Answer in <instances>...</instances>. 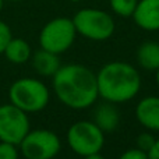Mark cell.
<instances>
[{
	"instance_id": "14",
	"label": "cell",
	"mask_w": 159,
	"mask_h": 159,
	"mask_svg": "<svg viewBox=\"0 0 159 159\" xmlns=\"http://www.w3.org/2000/svg\"><path fill=\"white\" fill-rule=\"evenodd\" d=\"M137 60L145 70L159 69V45L155 42H144L137 49Z\"/></svg>"
},
{
	"instance_id": "15",
	"label": "cell",
	"mask_w": 159,
	"mask_h": 159,
	"mask_svg": "<svg viewBox=\"0 0 159 159\" xmlns=\"http://www.w3.org/2000/svg\"><path fill=\"white\" fill-rule=\"evenodd\" d=\"M113 13L120 17H131L137 7L138 0H109Z\"/></svg>"
},
{
	"instance_id": "13",
	"label": "cell",
	"mask_w": 159,
	"mask_h": 159,
	"mask_svg": "<svg viewBox=\"0 0 159 159\" xmlns=\"http://www.w3.org/2000/svg\"><path fill=\"white\" fill-rule=\"evenodd\" d=\"M3 55L6 56L10 63L13 64H24L31 60L32 50L31 46L25 39L21 38H11L10 42L7 43Z\"/></svg>"
},
{
	"instance_id": "2",
	"label": "cell",
	"mask_w": 159,
	"mask_h": 159,
	"mask_svg": "<svg viewBox=\"0 0 159 159\" xmlns=\"http://www.w3.org/2000/svg\"><path fill=\"white\" fill-rule=\"evenodd\" d=\"M98 93L106 102L123 103L141 89L140 73L126 61H110L96 73Z\"/></svg>"
},
{
	"instance_id": "4",
	"label": "cell",
	"mask_w": 159,
	"mask_h": 159,
	"mask_svg": "<svg viewBox=\"0 0 159 159\" xmlns=\"http://www.w3.org/2000/svg\"><path fill=\"white\" fill-rule=\"evenodd\" d=\"M71 20L77 34L91 41H106L116 28L113 17L98 8H82Z\"/></svg>"
},
{
	"instance_id": "24",
	"label": "cell",
	"mask_w": 159,
	"mask_h": 159,
	"mask_svg": "<svg viewBox=\"0 0 159 159\" xmlns=\"http://www.w3.org/2000/svg\"><path fill=\"white\" fill-rule=\"evenodd\" d=\"M8 2H22V0H8Z\"/></svg>"
},
{
	"instance_id": "10",
	"label": "cell",
	"mask_w": 159,
	"mask_h": 159,
	"mask_svg": "<svg viewBox=\"0 0 159 159\" xmlns=\"http://www.w3.org/2000/svg\"><path fill=\"white\" fill-rule=\"evenodd\" d=\"M135 116L144 127L159 131V96H147L141 99L135 109Z\"/></svg>"
},
{
	"instance_id": "26",
	"label": "cell",
	"mask_w": 159,
	"mask_h": 159,
	"mask_svg": "<svg viewBox=\"0 0 159 159\" xmlns=\"http://www.w3.org/2000/svg\"><path fill=\"white\" fill-rule=\"evenodd\" d=\"M158 45H159V43H158Z\"/></svg>"
},
{
	"instance_id": "25",
	"label": "cell",
	"mask_w": 159,
	"mask_h": 159,
	"mask_svg": "<svg viewBox=\"0 0 159 159\" xmlns=\"http://www.w3.org/2000/svg\"><path fill=\"white\" fill-rule=\"evenodd\" d=\"M71 2H81V0H71Z\"/></svg>"
},
{
	"instance_id": "9",
	"label": "cell",
	"mask_w": 159,
	"mask_h": 159,
	"mask_svg": "<svg viewBox=\"0 0 159 159\" xmlns=\"http://www.w3.org/2000/svg\"><path fill=\"white\" fill-rule=\"evenodd\" d=\"M131 17L141 30L159 31V0H138Z\"/></svg>"
},
{
	"instance_id": "22",
	"label": "cell",
	"mask_w": 159,
	"mask_h": 159,
	"mask_svg": "<svg viewBox=\"0 0 159 159\" xmlns=\"http://www.w3.org/2000/svg\"><path fill=\"white\" fill-rule=\"evenodd\" d=\"M3 4H4V0H0V13H2V10H3Z\"/></svg>"
},
{
	"instance_id": "8",
	"label": "cell",
	"mask_w": 159,
	"mask_h": 159,
	"mask_svg": "<svg viewBox=\"0 0 159 159\" xmlns=\"http://www.w3.org/2000/svg\"><path fill=\"white\" fill-rule=\"evenodd\" d=\"M30 129L28 113L13 103L0 105V141L20 145Z\"/></svg>"
},
{
	"instance_id": "11",
	"label": "cell",
	"mask_w": 159,
	"mask_h": 159,
	"mask_svg": "<svg viewBox=\"0 0 159 159\" xmlns=\"http://www.w3.org/2000/svg\"><path fill=\"white\" fill-rule=\"evenodd\" d=\"M32 59V67L39 75L43 77H53L59 69H60V59L59 55L52 53L49 50L39 49L31 56Z\"/></svg>"
},
{
	"instance_id": "5",
	"label": "cell",
	"mask_w": 159,
	"mask_h": 159,
	"mask_svg": "<svg viewBox=\"0 0 159 159\" xmlns=\"http://www.w3.org/2000/svg\"><path fill=\"white\" fill-rule=\"evenodd\" d=\"M75 35L77 31L73 20L57 17L43 25L39 34V45L42 49L61 55L71 48L75 41Z\"/></svg>"
},
{
	"instance_id": "16",
	"label": "cell",
	"mask_w": 159,
	"mask_h": 159,
	"mask_svg": "<svg viewBox=\"0 0 159 159\" xmlns=\"http://www.w3.org/2000/svg\"><path fill=\"white\" fill-rule=\"evenodd\" d=\"M0 159H18V149L16 144L0 141Z\"/></svg>"
},
{
	"instance_id": "7",
	"label": "cell",
	"mask_w": 159,
	"mask_h": 159,
	"mask_svg": "<svg viewBox=\"0 0 159 159\" xmlns=\"http://www.w3.org/2000/svg\"><path fill=\"white\" fill-rule=\"evenodd\" d=\"M61 148L57 134L46 129L30 130L20 143V149L25 159H53Z\"/></svg>"
},
{
	"instance_id": "20",
	"label": "cell",
	"mask_w": 159,
	"mask_h": 159,
	"mask_svg": "<svg viewBox=\"0 0 159 159\" xmlns=\"http://www.w3.org/2000/svg\"><path fill=\"white\" fill-rule=\"evenodd\" d=\"M148 158H149V159H159V138H158L157 141H155L154 147L149 149Z\"/></svg>"
},
{
	"instance_id": "18",
	"label": "cell",
	"mask_w": 159,
	"mask_h": 159,
	"mask_svg": "<svg viewBox=\"0 0 159 159\" xmlns=\"http://www.w3.org/2000/svg\"><path fill=\"white\" fill-rule=\"evenodd\" d=\"M13 38V34H11V30L4 21L0 20V55H3L7 43L10 42V39Z\"/></svg>"
},
{
	"instance_id": "1",
	"label": "cell",
	"mask_w": 159,
	"mask_h": 159,
	"mask_svg": "<svg viewBox=\"0 0 159 159\" xmlns=\"http://www.w3.org/2000/svg\"><path fill=\"white\" fill-rule=\"evenodd\" d=\"M52 78L56 96L71 109H87L99 96L96 74L81 64L61 66Z\"/></svg>"
},
{
	"instance_id": "21",
	"label": "cell",
	"mask_w": 159,
	"mask_h": 159,
	"mask_svg": "<svg viewBox=\"0 0 159 159\" xmlns=\"http://www.w3.org/2000/svg\"><path fill=\"white\" fill-rule=\"evenodd\" d=\"M85 159H105L102 157L99 152H96V154H91V155H87V157H84Z\"/></svg>"
},
{
	"instance_id": "6",
	"label": "cell",
	"mask_w": 159,
	"mask_h": 159,
	"mask_svg": "<svg viewBox=\"0 0 159 159\" xmlns=\"http://www.w3.org/2000/svg\"><path fill=\"white\" fill-rule=\"evenodd\" d=\"M67 143L80 157L101 152L105 145V133L93 121H77L67 131Z\"/></svg>"
},
{
	"instance_id": "19",
	"label": "cell",
	"mask_w": 159,
	"mask_h": 159,
	"mask_svg": "<svg viewBox=\"0 0 159 159\" xmlns=\"http://www.w3.org/2000/svg\"><path fill=\"white\" fill-rule=\"evenodd\" d=\"M119 159H149L148 154L140 148H131L129 151L123 152Z\"/></svg>"
},
{
	"instance_id": "12",
	"label": "cell",
	"mask_w": 159,
	"mask_h": 159,
	"mask_svg": "<svg viewBox=\"0 0 159 159\" xmlns=\"http://www.w3.org/2000/svg\"><path fill=\"white\" fill-rule=\"evenodd\" d=\"M119 121H120V115H119V110L116 109L112 102L101 105L96 109L93 123L103 133H110L116 130L119 126Z\"/></svg>"
},
{
	"instance_id": "3",
	"label": "cell",
	"mask_w": 159,
	"mask_h": 159,
	"mask_svg": "<svg viewBox=\"0 0 159 159\" xmlns=\"http://www.w3.org/2000/svg\"><path fill=\"white\" fill-rule=\"evenodd\" d=\"M10 103L25 113H36L48 106L50 93L48 87L36 78L25 77L16 80L8 89Z\"/></svg>"
},
{
	"instance_id": "23",
	"label": "cell",
	"mask_w": 159,
	"mask_h": 159,
	"mask_svg": "<svg viewBox=\"0 0 159 159\" xmlns=\"http://www.w3.org/2000/svg\"><path fill=\"white\" fill-rule=\"evenodd\" d=\"M157 84L159 85V69L157 70Z\"/></svg>"
},
{
	"instance_id": "17",
	"label": "cell",
	"mask_w": 159,
	"mask_h": 159,
	"mask_svg": "<svg viewBox=\"0 0 159 159\" xmlns=\"http://www.w3.org/2000/svg\"><path fill=\"white\" fill-rule=\"evenodd\" d=\"M155 141H157V138L154 135H151L149 133H143V134H140L137 137V148L143 149V151H145L148 154L149 149L154 147Z\"/></svg>"
}]
</instances>
